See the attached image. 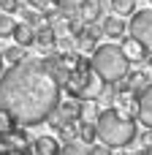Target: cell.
Segmentation results:
<instances>
[{
  "label": "cell",
  "instance_id": "obj_1",
  "mask_svg": "<svg viewBox=\"0 0 152 155\" xmlns=\"http://www.w3.org/2000/svg\"><path fill=\"white\" fill-rule=\"evenodd\" d=\"M60 84L38 57H24L0 76V109L22 125H38L57 112Z\"/></svg>",
  "mask_w": 152,
  "mask_h": 155
},
{
  "label": "cell",
  "instance_id": "obj_2",
  "mask_svg": "<svg viewBox=\"0 0 152 155\" xmlns=\"http://www.w3.org/2000/svg\"><path fill=\"white\" fill-rule=\"evenodd\" d=\"M63 54V60H65V65H68V76H65V93L71 95V98H76V101H98L101 95H103V90H106V82L92 71V65H90V60L79 52V49H73V52H60Z\"/></svg>",
  "mask_w": 152,
  "mask_h": 155
},
{
  "label": "cell",
  "instance_id": "obj_3",
  "mask_svg": "<svg viewBox=\"0 0 152 155\" xmlns=\"http://www.w3.org/2000/svg\"><path fill=\"white\" fill-rule=\"evenodd\" d=\"M95 134H98V142L106 144L109 150H125L128 144L136 142L139 128H136V120L122 117L117 109H101L95 117Z\"/></svg>",
  "mask_w": 152,
  "mask_h": 155
},
{
  "label": "cell",
  "instance_id": "obj_4",
  "mask_svg": "<svg viewBox=\"0 0 152 155\" xmlns=\"http://www.w3.org/2000/svg\"><path fill=\"white\" fill-rule=\"evenodd\" d=\"M90 65H92V71L106 84L122 82L128 76V71H131V63L125 60V54H122V49L117 44H101V46H95V52L90 54Z\"/></svg>",
  "mask_w": 152,
  "mask_h": 155
},
{
  "label": "cell",
  "instance_id": "obj_5",
  "mask_svg": "<svg viewBox=\"0 0 152 155\" xmlns=\"http://www.w3.org/2000/svg\"><path fill=\"white\" fill-rule=\"evenodd\" d=\"M128 30H131V38L141 41L147 49H152V8H141V11H136V14L131 16Z\"/></svg>",
  "mask_w": 152,
  "mask_h": 155
},
{
  "label": "cell",
  "instance_id": "obj_6",
  "mask_svg": "<svg viewBox=\"0 0 152 155\" xmlns=\"http://www.w3.org/2000/svg\"><path fill=\"white\" fill-rule=\"evenodd\" d=\"M136 120L147 131H152V82L136 93Z\"/></svg>",
  "mask_w": 152,
  "mask_h": 155
},
{
  "label": "cell",
  "instance_id": "obj_7",
  "mask_svg": "<svg viewBox=\"0 0 152 155\" xmlns=\"http://www.w3.org/2000/svg\"><path fill=\"white\" fill-rule=\"evenodd\" d=\"M120 49H122V54H125V60H128V63H139V65H144V63H147V57H150V49H147L141 41L131 38V35H125V38H122Z\"/></svg>",
  "mask_w": 152,
  "mask_h": 155
},
{
  "label": "cell",
  "instance_id": "obj_8",
  "mask_svg": "<svg viewBox=\"0 0 152 155\" xmlns=\"http://www.w3.org/2000/svg\"><path fill=\"white\" fill-rule=\"evenodd\" d=\"M101 33L103 35H109V38H125V33H128V22L122 19V16H106L103 22H101Z\"/></svg>",
  "mask_w": 152,
  "mask_h": 155
},
{
  "label": "cell",
  "instance_id": "obj_9",
  "mask_svg": "<svg viewBox=\"0 0 152 155\" xmlns=\"http://www.w3.org/2000/svg\"><path fill=\"white\" fill-rule=\"evenodd\" d=\"M101 11H103V3L98 0H79V19L84 25H92L101 19Z\"/></svg>",
  "mask_w": 152,
  "mask_h": 155
},
{
  "label": "cell",
  "instance_id": "obj_10",
  "mask_svg": "<svg viewBox=\"0 0 152 155\" xmlns=\"http://www.w3.org/2000/svg\"><path fill=\"white\" fill-rule=\"evenodd\" d=\"M63 144L54 136H38L33 139V155H60Z\"/></svg>",
  "mask_w": 152,
  "mask_h": 155
},
{
  "label": "cell",
  "instance_id": "obj_11",
  "mask_svg": "<svg viewBox=\"0 0 152 155\" xmlns=\"http://www.w3.org/2000/svg\"><path fill=\"white\" fill-rule=\"evenodd\" d=\"M35 46L41 49V52H52L54 49V27L52 25H41V27H35Z\"/></svg>",
  "mask_w": 152,
  "mask_h": 155
},
{
  "label": "cell",
  "instance_id": "obj_12",
  "mask_svg": "<svg viewBox=\"0 0 152 155\" xmlns=\"http://www.w3.org/2000/svg\"><path fill=\"white\" fill-rule=\"evenodd\" d=\"M11 38L16 41V46L30 49V46L35 44V30H33V27H27V25H16V27H14V33H11Z\"/></svg>",
  "mask_w": 152,
  "mask_h": 155
},
{
  "label": "cell",
  "instance_id": "obj_13",
  "mask_svg": "<svg viewBox=\"0 0 152 155\" xmlns=\"http://www.w3.org/2000/svg\"><path fill=\"white\" fill-rule=\"evenodd\" d=\"M82 104H84V101H76V98H68V101L60 98V104H57L60 117H63V120H79V117H82Z\"/></svg>",
  "mask_w": 152,
  "mask_h": 155
},
{
  "label": "cell",
  "instance_id": "obj_14",
  "mask_svg": "<svg viewBox=\"0 0 152 155\" xmlns=\"http://www.w3.org/2000/svg\"><path fill=\"white\" fill-rule=\"evenodd\" d=\"M109 8L114 16H133L136 14V0H109Z\"/></svg>",
  "mask_w": 152,
  "mask_h": 155
},
{
  "label": "cell",
  "instance_id": "obj_15",
  "mask_svg": "<svg viewBox=\"0 0 152 155\" xmlns=\"http://www.w3.org/2000/svg\"><path fill=\"white\" fill-rule=\"evenodd\" d=\"M98 139V134H95V123H84V120H79V142L82 144H92Z\"/></svg>",
  "mask_w": 152,
  "mask_h": 155
},
{
  "label": "cell",
  "instance_id": "obj_16",
  "mask_svg": "<svg viewBox=\"0 0 152 155\" xmlns=\"http://www.w3.org/2000/svg\"><path fill=\"white\" fill-rule=\"evenodd\" d=\"M22 25H27V27H41L44 25V16L35 11V8H22Z\"/></svg>",
  "mask_w": 152,
  "mask_h": 155
},
{
  "label": "cell",
  "instance_id": "obj_17",
  "mask_svg": "<svg viewBox=\"0 0 152 155\" xmlns=\"http://www.w3.org/2000/svg\"><path fill=\"white\" fill-rule=\"evenodd\" d=\"M3 57H5L11 65H16V63H22L27 54H24V49H22V46H16V44H14V46H8V49L3 52Z\"/></svg>",
  "mask_w": 152,
  "mask_h": 155
},
{
  "label": "cell",
  "instance_id": "obj_18",
  "mask_svg": "<svg viewBox=\"0 0 152 155\" xmlns=\"http://www.w3.org/2000/svg\"><path fill=\"white\" fill-rule=\"evenodd\" d=\"M11 131H16V120H14L5 109H0V136L11 134Z\"/></svg>",
  "mask_w": 152,
  "mask_h": 155
},
{
  "label": "cell",
  "instance_id": "obj_19",
  "mask_svg": "<svg viewBox=\"0 0 152 155\" xmlns=\"http://www.w3.org/2000/svg\"><path fill=\"white\" fill-rule=\"evenodd\" d=\"M14 27H16V22L11 19V14H0V38H8L14 33Z\"/></svg>",
  "mask_w": 152,
  "mask_h": 155
},
{
  "label": "cell",
  "instance_id": "obj_20",
  "mask_svg": "<svg viewBox=\"0 0 152 155\" xmlns=\"http://www.w3.org/2000/svg\"><path fill=\"white\" fill-rule=\"evenodd\" d=\"M60 155H87V144H82L79 139H76V142H68V144L60 150Z\"/></svg>",
  "mask_w": 152,
  "mask_h": 155
},
{
  "label": "cell",
  "instance_id": "obj_21",
  "mask_svg": "<svg viewBox=\"0 0 152 155\" xmlns=\"http://www.w3.org/2000/svg\"><path fill=\"white\" fill-rule=\"evenodd\" d=\"M19 3L22 0H0V11L3 14H14V11H19Z\"/></svg>",
  "mask_w": 152,
  "mask_h": 155
},
{
  "label": "cell",
  "instance_id": "obj_22",
  "mask_svg": "<svg viewBox=\"0 0 152 155\" xmlns=\"http://www.w3.org/2000/svg\"><path fill=\"white\" fill-rule=\"evenodd\" d=\"M87 155H114L106 144H92V147H87Z\"/></svg>",
  "mask_w": 152,
  "mask_h": 155
},
{
  "label": "cell",
  "instance_id": "obj_23",
  "mask_svg": "<svg viewBox=\"0 0 152 155\" xmlns=\"http://www.w3.org/2000/svg\"><path fill=\"white\" fill-rule=\"evenodd\" d=\"M141 142H144V150H141V153H144V155H152V131L144 134V139H141Z\"/></svg>",
  "mask_w": 152,
  "mask_h": 155
},
{
  "label": "cell",
  "instance_id": "obj_24",
  "mask_svg": "<svg viewBox=\"0 0 152 155\" xmlns=\"http://www.w3.org/2000/svg\"><path fill=\"white\" fill-rule=\"evenodd\" d=\"M30 3V8H35V11H44L46 5H49V0H27Z\"/></svg>",
  "mask_w": 152,
  "mask_h": 155
},
{
  "label": "cell",
  "instance_id": "obj_25",
  "mask_svg": "<svg viewBox=\"0 0 152 155\" xmlns=\"http://www.w3.org/2000/svg\"><path fill=\"white\" fill-rule=\"evenodd\" d=\"M0 155H33V153H27V150H8V153H0Z\"/></svg>",
  "mask_w": 152,
  "mask_h": 155
},
{
  "label": "cell",
  "instance_id": "obj_26",
  "mask_svg": "<svg viewBox=\"0 0 152 155\" xmlns=\"http://www.w3.org/2000/svg\"><path fill=\"white\" fill-rule=\"evenodd\" d=\"M60 3H65V0H49V5H60Z\"/></svg>",
  "mask_w": 152,
  "mask_h": 155
},
{
  "label": "cell",
  "instance_id": "obj_27",
  "mask_svg": "<svg viewBox=\"0 0 152 155\" xmlns=\"http://www.w3.org/2000/svg\"><path fill=\"white\" fill-rule=\"evenodd\" d=\"M0 74H3V57H0Z\"/></svg>",
  "mask_w": 152,
  "mask_h": 155
},
{
  "label": "cell",
  "instance_id": "obj_28",
  "mask_svg": "<svg viewBox=\"0 0 152 155\" xmlns=\"http://www.w3.org/2000/svg\"><path fill=\"white\" fill-rule=\"evenodd\" d=\"M117 155H131V153H117Z\"/></svg>",
  "mask_w": 152,
  "mask_h": 155
},
{
  "label": "cell",
  "instance_id": "obj_29",
  "mask_svg": "<svg viewBox=\"0 0 152 155\" xmlns=\"http://www.w3.org/2000/svg\"><path fill=\"white\" fill-rule=\"evenodd\" d=\"M133 155H144V153H133Z\"/></svg>",
  "mask_w": 152,
  "mask_h": 155
},
{
  "label": "cell",
  "instance_id": "obj_30",
  "mask_svg": "<svg viewBox=\"0 0 152 155\" xmlns=\"http://www.w3.org/2000/svg\"><path fill=\"white\" fill-rule=\"evenodd\" d=\"M150 5H152V0H150Z\"/></svg>",
  "mask_w": 152,
  "mask_h": 155
}]
</instances>
